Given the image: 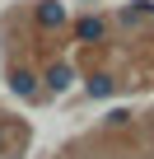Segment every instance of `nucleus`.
<instances>
[{"label":"nucleus","instance_id":"2","mask_svg":"<svg viewBox=\"0 0 154 159\" xmlns=\"http://www.w3.org/2000/svg\"><path fill=\"white\" fill-rule=\"evenodd\" d=\"M70 80H75V70L61 61V66H51V70H47V89H51V94H65V89H70Z\"/></svg>","mask_w":154,"mask_h":159},{"label":"nucleus","instance_id":"4","mask_svg":"<svg viewBox=\"0 0 154 159\" xmlns=\"http://www.w3.org/2000/svg\"><path fill=\"white\" fill-rule=\"evenodd\" d=\"M112 89H117V80H112V75H94V80H89V94H94V98H108Z\"/></svg>","mask_w":154,"mask_h":159},{"label":"nucleus","instance_id":"7","mask_svg":"<svg viewBox=\"0 0 154 159\" xmlns=\"http://www.w3.org/2000/svg\"><path fill=\"white\" fill-rule=\"evenodd\" d=\"M0 150H5V131H0Z\"/></svg>","mask_w":154,"mask_h":159},{"label":"nucleus","instance_id":"3","mask_svg":"<svg viewBox=\"0 0 154 159\" xmlns=\"http://www.w3.org/2000/svg\"><path fill=\"white\" fill-rule=\"evenodd\" d=\"M37 24H42V28L65 24V5H56V0H42V5H37Z\"/></svg>","mask_w":154,"mask_h":159},{"label":"nucleus","instance_id":"6","mask_svg":"<svg viewBox=\"0 0 154 159\" xmlns=\"http://www.w3.org/2000/svg\"><path fill=\"white\" fill-rule=\"evenodd\" d=\"M121 19H126V24H135V19H145V5H126V10H121Z\"/></svg>","mask_w":154,"mask_h":159},{"label":"nucleus","instance_id":"5","mask_svg":"<svg viewBox=\"0 0 154 159\" xmlns=\"http://www.w3.org/2000/svg\"><path fill=\"white\" fill-rule=\"evenodd\" d=\"M75 33H80L84 42H98V38H103V19H80V28H75Z\"/></svg>","mask_w":154,"mask_h":159},{"label":"nucleus","instance_id":"1","mask_svg":"<svg viewBox=\"0 0 154 159\" xmlns=\"http://www.w3.org/2000/svg\"><path fill=\"white\" fill-rule=\"evenodd\" d=\"M10 89H14L19 98H33V94H37V75L24 70V66H14V70H10Z\"/></svg>","mask_w":154,"mask_h":159}]
</instances>
